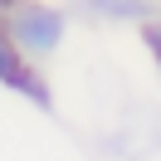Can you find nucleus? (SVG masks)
<instances>
[{"label":"nucleus","mask_w":161,"mask_h":161,"mask_svg":"<svg viewBox=\"0 0 161 161\" xmlns=\"http://www.w3.org/2000/svg\"><path fill=\"white\" fill-rule=\"evenodd\" d=\"M5 34H10V44L30 64H39V59H49V54H59L64 34H69V15H64L59 5H44V0H25V5L10 10Z\"/></svg>","instance_id":"nucleus-1"},{"label":"nucleus","mask_w":161,"mask_h":161,"mask_svg":"<svg viewBox=\"0 0 161 161\" xmlns=\"http://www.w3.org/2000/svg\"><path fill=\"white\" fill-rule=\"evenodd\" d=\"M0 88H10V93H20V98H30L34 108L54 112V93H49V83H44V73L10 44L5 30H0Z\"/></svg>","instance_id":"nucleus-2"},{"label":"nucleus","mask_w":161,"mask_h":161,"mask_svg":"<svg viewBox=\"0 0 161 161\" xmlns=\"http://www.w3.org/2000/svg\"><path fill=\"white\" fill-rule=\"evenodd\" d=\"M69 10L93 25H147L156 20V0H73Z\"/></svg>","instance_id":"nucleus-3"},{"label":"nucleus","mask_w":161,"mask_h":161,"mask_svg":"<svg viewBox=\"0 0 161 161\" xmlns=\"http://www.w3.org/2000/svg\"><path fill=\"white\" fill-rule=\"evenodd\" d=\"M142 49H147V54H151V64L161 69V15L142 25Z\"/></svg>","instance_id":"nucleus-4"},{"label":"nucleus","mask_w":161,"mask_h":161,"mask_svg":"<svg viewBox=\"0 0 161 161\" xmlns=\"http://www.w3.org/2000/svg\"><path fill=\"white\" fill-rule=\"evenodd\" d=\"M10 10H15L10 0H0V30H5V20H10Z\"/></svg>","instance_id":"nucleus-5"}]
</instances>
